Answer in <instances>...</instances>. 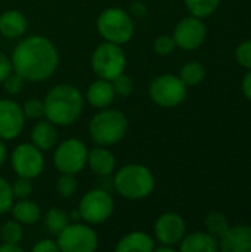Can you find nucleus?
Segmentation results:
<instances>
[{
	"label": "nucleus",
	"mask_w": 251,
	"mask_h": 252,
	"mask_svg": "<svg viewBox=\"0 0 251 252\" xmlns=\"http://www.w3.org/2000/svg\"><path fill=\"white\" fill-rule=\"evenodd\" d=\"M13 72L24 81L41 83L49 80L59 65L56 46L43 35H30L21 40L12 53Z\"/></svg>",
	"instance_id": "f257e3e1"
},
{
	"label": "nucleus",
	"mask_w": 251,
	"mask_h": 252,
	"mask_svg": "<svg viewBox=\"0 0 251 252\" xmlns=\"http://www.w3.org/2000/svg\"><path fill=\"white\" fill-rule=\"evenodd\" d=\"M112 186L126 199H143L154 192L155 177L146 165L127 164L115 171Z\"/></svg>",
	"instance_id": "7ed1b4c3"
},
{
	"label": "nucleus",
	"mask_w": 251,
	"mask_h": 252,
	"mask_svg": "<svg viewBox=\"0 0 251 252\" xmlns=\"http://www.w3.org/2000/svg\"><path fill=\"white\" fill-rule=\"evenodd\" d=\"M10 162L18 177H25L33 180L43 173L44 168L43 151L33 143H21L13 149Z\"/></svg>",
	"instance_id": "9b49d317"
},
{
	"label": "nucleus",
	"mask_w": 251,
	"mask_h": 252,
	"mask_svg": "<svg viewBox=\"0 0 251 252\" xmlns=\"http://www.w3.org/2000/svg\"><path fill=\"white\" fill-rule=\"evenodd\" d=\"M6 158H7V149L3 139H0V167L6 162Z\"/></svg>",
	"instance_id": "a19ab883"
},
{
	"label": "nucleus",
	"mask_w": 251,
	"mask_h": 252,
	"mask_svg": "<svg viewBox=\"0 0 251 252\" xmlns=\"http://www.w3.org/2000/svg\"><path fill=\"white\" fill-rule=\"evenodd\" d=\"M78 183L75 179V174H65L61 173V177L56 180V193L64 198L68 199L71 196H74V193L77 192Z\"/></svg>",
	"instance_id": "cd10ccee"
},
{
	"label": "nucleus",
	"mask_w": 251,
	"mask_h": 252,
	"mask_svg": "<svg viewBox=\"0 0 251 252\" xmlns=\"http://www.w3.org/2000/svg\"><path fill=\"white\" fill-rule=\"evenodd\" d=\"M183 3L191 15L204 19L217 10L220 0H183Z\"/></svg>",
	"instance_id": "393cba45"
},
{
	"label": "nucleus",
	"mask_w": 251,
	"mask_h": 252,
	"mask_svg": "<svg viewBox=\"0 0 251 252\" xmlns=\"http://www.w3.org/2000/svg\"><path fill=\"white\" fill-rule=\"evenodd\" d=\"M3 86H4V90L9 93V94H16L22 90V86H24V78L21 75H18L16 72H12L4 81H3Z\"/></svg>",
	"instance_id": "f704fd0d"
},
{
	"label": "nucleus",
	"mask_w": 251,
	"mask_h": 252,
	"mask_svg": "<svg viewBox=\"0 0 251 252\" xmlns=\"http://www.w3.org/2000/svg\"><path fill=\"white\" fill-rule=\"evenodd\" d=\"M96 28L105 41L126 44L135 34V22L129 12L120 7H107L96 19Z\"/></svg>",
	"instance_id": "39448f33"
},
{
	"label": "nucleus",
	"mask_w": 251,
	"mask_h": 252,
	"mask_svg": "<svg viewBox=\"0 0 251 252\" xmlns=\"http://www.w3.org/2000/svg\"><path fill=\"white\" fill-rule=\"evenodd\" d=\"M157 252H175V247H170V245H163L160 248H154Z\"/></svg>",
	"instance_id": "79ce46f5"
},
{
	"label": "nucleus",
	"mask_w": 251,
	"mask_h": 252,
	"mask_svg": "<svg viewBox=\"0 0 251 252\" xmlns=\"http://www.w3.org/2000/svg\"><path fill=\"white\" fill-rule=\"evenodd\" d=\"M12 192H13V198L15 199H25L30 198V195L33 193V183L30 179L25 177H18L13 185H12Z\"/></svg>",
	"instance_id": "473e14b6"
},
{
	"label": "nucleus",
	"mask_w": 251,
	"mask_h": 252,
	"mask_svg": "<svg viewBox=\"0 0 251 252\" xmlns=\"http://www.w3.org/2000/svg\"><path fill=\"white\" fill-rule=\"evenodd\" d=\"M0 242H1V239H0Z\"/></svg>",
	"instance_id": "37998d69"
},
{
	"label": "nucleus",
	"mask_w": 251,
	"mask_h": 252,
	"mask_svg": "<svg viewBox=\"0 0 251 252\" xmlns=\"http://www.w3.org/2000/svg\"><path fill=\"white\" fill-rule=\"evenodd\" d=\"M179 78L185 83L186 87H194L203 83L206 78V66L198 61L186 62L179 72Z\"/></svg>",
	"instance_id": "5701e85b"
},
{
	"label": "nucleus",
	"mask_w": 251,
	"mask_h": 252,
	"mask_svg": "<svg viewBox=\"0 0 251 252\" xmlns=\"http://www.w3.org/2000/svg\"><path fill=\"white\" fill-rule=\"evenodd\" d=\"M24 236V229L22 224L19 221L9 220L6 223H3L1 229H0V239L3 242H9V244H19L22 241Z\"/></svg>",
	"instance_id": "bb28decb"
},
{
	"label": "nucleus",
	"mask_w": 251,
	"mask_h": 252,
	"mask_svg": "<svg viewBox=\"0 0 251 252\" xmlns=\"http://www.w3.org/2000/svg\"><path fill=\"white\" fill-rule=\"evenodd\" d=\"M21 108H22L24 117L30 120H37L44 115V102L37 97H30L28 100L24 102Z\"/></svg>",
	"instance_id": "c85d7f7f"
},
{
	"label": "nucleus",
	"mask_w": 251,
	"mask_h": 252,
	"mask_svg": "<svg viewBox=\"0 0 251 252\" xmlns=\"http://www.w3.org/2000/svg\"><path fill=\"white\" fill-rule=\"evenodd\" d=\"M24 124L25 117L22 108L10 99H0V139H16L22 133Z\"/></svg>",
	"instance_id": "4468645a"
},
{
	"label": "nucleus",
	"mask_w": 251,
	"mask_h": 252,
	"mask_svg": "<svg viewBox=\"0 0 251 252\" xmlns=\"http://www.w3.org/2000/svg\"><path fill=\"white\" fill-rule=\"evenodd\" d=\"M10 211L13 214V219L16 221H19L21 224H25V226L36 224L41 219L40 207L34 201H30L28 198L18 199V202H15L12 205Z\"/></svg>",
	"instance_id": "4be33fe9"
},
{
	"label": "nucleus",
	"mask_w": 251,
	"mask_h": 252,
	"mask_svg": "<svg viewBox=\"0 0 251 252\" xmlns=\"http://www.w3.org/2000/svg\"><path fill=\"white\" fill-rule=\"evenodd\" d=\"M13 72L12 61L3 52H0V84Z\"/></svg>",
	"instance_id": "c9c22d12"
},
{
	"label": "nucleus",
	"mask_w": 251,
	"mask_h": 252,
	"mask_svg": "<svg viewBox=\"0 0 251 252\" xmlns=\"http://www.w3.org/2000/svg\"><path fill=\"white\" fill-rule=\"evenodd\" d=\"M154 52L160 56H167L172 55L173 50L176 49V43L173 40V35H167V34H161L154 40Z\"/></svg>",
	"instance_id": "7c9ffc66"
},
{
	"label": "nucleus",
	"mask_w": 251,
	"mask_h": 252,
	"mask_svg": "<svg viewBox=\"0 0 251 252\" xmlns=\"http://www.w3.org/2000/svg\"><path fill=\"white\" fill-rule=\"evenodd\" d=\"M13 192L12 185L0 176V214H4L10 211L13 205Z\"/></svg>",
	"instance_id": "c756f323"
},
{
	"label": "nucleus",
	"mask_w": 251,
	"mask_h": 252,
	"mask_svg": "<svg viewBox=\"0 0 251 252\" xmlns=\"http://www.w3.org/2000/svg\"><path fill=\"white\" fill-rule=\"evenodd\" d=\"M129 128L127 118L118 109L104 108L89 123V134L95 145L111 146L124 139Z\"/></svg>",
	"instance_id": "20e7f679"
},
{
	"label": "nucleus",
	"mask_w": 251,
	"mask_h": 252,
	"mask_svg": "<svg viewBox=\"0 0 251 252\" xmlns=\"http://www.w3.org/2000/svg\"><path fill=\"white\" fill-rule=\"evenodd\" d=\"M154 233L160 244L176 247L186 233V223L178 213L169 211L161 214L154 224Z\"/></svg>",
	"instance_id": "ddd939ff"
},
{
	"label": "nucleus",
	"mask_w": 251,
	"mask_h": 252,
	"mask_svg": "<svg viewBox=\"0 0 251 252\" xmlns=\"http://www.w3.org/2000/svg\"><path fill=\"white\" fill-rule=\"evenodd\" d=\"M87 148L80 139L61 142L53 154V165L59 173L78 174L87 165Z\"/></svg>",
	"instance_id": "9d476101"
},
{
	"label": "nucleus",
	"mask_w": 251,
	"mask_h": 252,
	"mask_svg": "<svg viewBox=\"0 0 251 252\" xmlns=\"http://www.w3.org/2000/svg\"><path fill=\"white\" fill-rule=\"evenodd\" d=\"M241 89H243L244 96H246L249 100H251V69H249V72L244 75L243 83H241Z\"/></svg>",
	"instance_id": "4c0bfd02"
},
{
	"label": "nucleus",
	"mask_w": 251,
	"mask_h": 252,
	"mask_svg": "<svg viewBox=\"0 0 251 252\" xmlns=\"http://www.w3.org/2000/svg\"><path fill=\"white\" fill-rule=\"evenodd\" d=\"M145 12H146V7H145V4H143V3L136 1V3H133V4H132V13H133V15H136V16H142Z\"/></svg>",
	"instance_id": "ea45409f"
},
{
	"label": "nucleus",
	"mask_w": 251,
	"mask_h": 252,
	"mask_svg": "<svg viewBox=\"0 0 251 252\" xmlns=\"http://www.w3.org/2000/svg\"><path fill=\"white\" fill-rule=\"evenodd\" d=\"M56 244L62 252H92L98 248V233L90 224L72 223L67 224L58 235Z\"/></svg>",
	"instance_id": "1a4fd4ad"
},
{
	"label": "nucleus",
	"mask_w": 251,
	"mask_h": 252,
	"mask_svg": "<svg viewBox=\"0 0 251 252\" xmlns=\"http://www.w3.org/2000/svg\"><path fill=\"white\" fill-rule=\"evenodd\" d=\"M28 27L27 18L19 10H6L0 15V34L9 40L19 38L25 34Z\"/></svg>",
	"instance_id": "6ab92c4d"
},
{
	"label": "nucleus",
	"mask_w": 251,
	"mask_h": 252,
	"mask_svg": "<svg viewBox=\"0 0 251 252\" xmlns=\"http://www.w3.org/2000/svg\"><path fill=\"white\" fill-rule=\"evenodd\" d=\"M33 252H59V247L56 244V241L52 239H41L40 242H37L33 248Z\"/></svg>",
	"instance_id": "e433bc0d"
},
{
	"label": "nucleus",
	"mask_w": 251,
	"mask_h": 252,
	"mask_svg": "<svg viewBox=\"0 0 251 252\" xmlns=\"http://www.w3.org/2000/svg\"><path fill=\"white\" fill-rule=\"evenodd\" d=\"M154 239L145 232H132L123 236L117 245V252H151L154 251Z\"/></svg>",
	"instance_id": "412c9836"
},
{
	"label": "nucleus",
	"mask_w": 251,
	"mask_h": 252,
	"mask_svg": "<svg viewBox=\"0 0 251 252\" xmlns=\"http://www.w3.org/2000/svg\"><path fill=\"white\" fill-rule=\"evenodd\" d=\"M31 143L41 151H49L58 143V131L53 123L49 120H41L34 124L31 130Z\"/></svg>",
	"instance_id": "aec40b11"
},
{
	"label": "nucleus",
	"mask_w": 251,
	"mask_h": 252,
	"mask_svg": "<svg viewBox=\"0 0 251 252\" xmlns=\"http://www.w3.org/2000/svg\"><path fill=\"white\" fill-rule=\"evenodd\" d=\"M126 63L127 59L121 46L109 41L101 43L93 50L90 58V66L98 78H105L109 81L124 72Z\"/></svg>",
	"instance_id": "423d86ee"
},
{
	"label": "nucleus",
	"mask_w": 251,
	"mask_h": 252,
	"mask_svg": "<svg viewBox=\"0 0 251 252\" xmlns=\"http://www.w3.org/2000/svg\"><path fill=\"white\" fill-rule=\"evenodd\" d=\"M219 250L223 252H251V226L238 224L226 230L219 239Z\"/></svg>",
	"instance_id": "2eb2a0df"
},
{
	"label": "nucleus",
	"mask_w": 251,
	"mask_h": 252,
	"mask_svg": "<svg viewBox=\"0 0 251 252\" xmlns=\"http://www.w3.org/2000/svg\"><path fill=\"white\" fill-rule=\"evenodd\" d=\"M81 220L87 224H102L114 213V199L105 189H92L84 193L78 204Z\"/></svg>",
	"instance_id": "6e6552de"
},
{
	"label": "nucleus",
	"mask_w": 251,
	"mask_h": 252,
	"mask_svg": "<svg viewBox=\"0 0 251 252\" xmlns=\"http://www.w3.org/2000/svg\"><path fill=\"white\" fill-rule=\"evenodd\" d=\"M207 37V28L201 18L194 15L185 16L180 19L173 31V40L176 47L182 50H195L198 49Z\"/></svg>",
	"instance_id": "f8f14e48"
},
{
	"label": "nucleus",
	"mask_w": 251,
	"mask_h": 252,
	"mask_svg": "<svg viewBox=\"0 0 251 252\" xmlns=\"http://www.w3.org/2000/svg\"><path fill=\"white\" fill-rule=\"evenodd\" d=\"M204 226H206V229H207V232L210 235L220 239L226 233V230L229 229V221H228V219H226V216L223 213L212 211V213H209L206 216Z\"/></svg>",
	"instance_id": "b1692460"
},
{
	"label": "nucleus",
	"mask_w": 251,
	"mask_h": 252,
	"mask_svg": "<svg viewBox=\"0 0 251 252\" xmlns=\"http://www.w3.org/2000/svg\"><path fill=\"white\" fill-rule=\"evenodd\" d=\"M87 165L99 177L111 176L117 168V161L114 154L105 146H95L87 154Z\"/></svg>",
	"instance_id": "dca6fc26"
},
{
	"label": "nucleus",
	"mask_w": 251,
	"mask_h": 252,
	"mask_svg": "<svg viewBox=\"0 0 251 252\" xmlns=\"http://www.w3.org/2000/svg\"><path fill=\"white\" fill-rule=\"evenodd\" d=\"M43 220H44L46 230L49 233H52V235H58L68 224L67 213L64 210H61V208H56V207L47 210L44 217H43Z\"/></svg>",
	"instance_id": "a878e982"
},
{
	"label": "nucleus",
	"mask_w": 251,
	"mask_h": 252,
	"mask_svg": "<svg viewBox=\"0 0 251 252\" xmlns=\"http://www.w3.org/2000/svg\"><path fill=\"white\" fill-rule=\"evenodd\" d=\"M44 102V117L55 126L67 127L74 124L83 114L84 97L83 93L72 84L53 86Z\"/></svg>",
	"instance_id": "f03ea898"
},
{
	"label": "nucleus",
	"mask_w": 251,
	"mask_h": 252,
	"mask_svg": "<svg viewBox=\"0 0 251 252\" xmlns=\"http://www.w3.org/2000/svg\"><path fill=\"white\" fill-rule=\"evenodd\" d=\"M111 83H112V87H114V92H115L117 96L127 97L133 92V81L124 72L120 74L118 77H115Z\"/></svg>",
	"instance_id": "2f4dec72"
},
{
	"label": "nucleus",
	"mask_w": 251,
	"mask_h": 252,
	"mask_svg": "<svg viewBox=\"0 0 251 252\" xmlns=\"http://www.w3.org/2000/svg\"><path fill=\"white\" fill-rule=\"evenodd\" d=\"M235 59L241 66L251 69V40H246L238 44L235 50Z\"/></svg>",
	"instance_id": "72a5a7b5"
},
{
	"label": "nucleus",
	"mask_w": 251,
	"mask_h": 252,
	"mask_svg": "<svg viewBox=\"0 0 251 252\" xmlns=\"http://www.w3.org/2000/svg\"><path fill=\"white\" fill-rule=\"evenodd\" d=\"M24 250L19 247V244H9V242H0V252H22Z\"/></svg>",
	"instance_id": "58836bf2"
},
{
	"label": "nucleus",
	"mask_w": 251,
	"mask_h": 252,
	"mask_svg": "<svg viewBox=\"0 0 251 252\" xmlns=\"http://www.w3.org/2000/svg\"><path fill=\"white\" fill-rule=\"evenodd\" d=\"M148 94L154 103L163 108H176L182 105L188 94L185 83L173 74H163L155 77L149 87Z\"/></svg>",
	"instance_id": "0eeeda50"
},
{
	"label": "nucleus",
	"mask_w": 251,
	"mask_h": 252,
	"mask_svg": "<svg viewBox=\"0 0 251 252\" xmlns=\"http://www.w3.org/2000/svg\"><path fill=\"white\" fill-rule=\"evenodd\" d=\"M115 92L112 87V83L109 80L105 78H98L96 81H93L86 92V99L87 102L98 109H104L108 108L114 99H115Z\"/></svg>",
	"instance_id": "f3484780"
},
{
	"label": "nucleus",
	"mask_w": 251,
	"mask_h": 252,
	"mask_svg": "<svg viewBox=\"0 0 251 252\" xmlns=\"http://www.w3.org/2000/svg\"><path fill=\"white\" fill-rule=\"evenodd\" d=\"M179 250L182 252H217L219 239L209 232H195L183 236L179 244Z\"/></svg>",
	"instance_id": "a211bd4d"
}]
</instances>
